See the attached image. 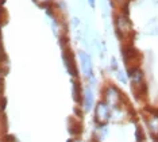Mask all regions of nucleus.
I'll list each match as a JSON object with an SVG mask.
<instances>
[{
	"label": "nucleus",
	"instance_id": "1",
	"mask_svg": "<svg viewBox=\"0 0 158 142\" xmlns=\"http://www.w3.org/2000/svg\"><path fill=\"white\" fill-rule=\"evenodd\" d=\"M128 77V84H130L131 92L138 100H143L147 97L149 93V85H147L146 73L143 71L142 65H132V67L126 68Z\"/></svg>",
	"mask_w": 158,
	"mask_h": 142
},
{
	"label": "nucleus",
	"instance_id": "18",
	"mask_svg": "<svg viewBox=\"0 0 158 142\" xmlns=\"http://www.w3.org/2000/svg\"><path fill=\"white\" fill-rule=\"evenodd\" d=\"M135 140L136 142H145V133L141 127H136L135 129Z\"/></svg>",
	"mask_w": 158,
	"mask_h": 142
},
{
	"label": "nucleus",
	"instance_id": "6",
	"mask_svg": "<svg viewBox=\"0 0 158 142\" xmlns=\"http://www.w3.org/2000/svg\"><path fill=\"white\" fill-rule=\"evenodd\" d=\"M111 115H112V108L104 100L99 99L93 107V123L95 126L108 125L111 122Z\"/></svg>",
	"mask_w": 158,
	"mask_h": 142
},
{
	"label": "nucleus",
	"instance_id": "16",
	"mask_svg": "<svg viewBox=\"0 0 158 142\" xmlns=\"http://www.w3.org/2000/svg\"><path fill=\"white\" fill-rule=\"evenodd\" d=\"M35 3L39 6V7H42V8H52L53 6H54V0H34Z\"/></svg>",
	"mask_w": 158,
	"mask_h": 142
},
{
	"label": "nucleus",
	"instance_id": "2",
	"mask_svg": "<svg viewBox=\"0 0 158 142\" xmlns=\"http://www.w3.org/2000/svg\"><path fill=\"white\" fill-rule=\"evenodd\" d=\"M100 99L104 100L111 108H116L128 103L124 92L118 84L112 81H106L100 89Z\"/></svg>",
	"mask_w": 158,
	"mask_h": 142
},
{
	"label": "nucleus",
	"instance_id": "11",
	"mask_svg": "<svg viewBox=\"0 0 158 142\" xmlns=\"http://www.w3.org/2000/svg\"><path fill=\"white\" fill-rule=\"evenodd\" d=\"M68 130H69L70 136H73L76 138V137L80 136L81 131H82V123L74 116V118L69 119V122H68Z\"/></svg>",
	"mask_w": 158,
	"mask_h": 142
},
{
	"label": "nucleus",
	"instance_id": "15",
	"mask_svg": "<svg viewBox=\"0 0 158 142\" xmlns=\"http://www.w3.org/2000/svg\"><path fill=\"white\" fill-rule=\"evenodd\" d=\"M8 129V123H7V118L4 111H0V137H4Z\"/></svg>",
	"mask_w": 158,
	"mask_h": 142
},
{
	"label": "nucleus",
	"instance_id": "4",
	"mask_svg": "<svg viewBox=\"0 0 158 142\" xmlns=\"http://www.w3.org/2000/svg\"><path fill=\"white\" fill-rule=\"evenodd\" d=\"M77 60H78V69H80V76L85 81V84L92 87L93 89L98 85V79H96L95 68H93V60L88 50H78L77 52Z\"/></svg>",
	"mask_w": 158,
	"mask_h": 142
},
{
	"label": "nucleus",
	"instance_id": "17",
	"mask_svg": "<svg viewBox=\"0 0 158 142\" xmlns=\"http://www.w3.org/2000/svg\"><path fill=\"white\" fill-rule=\"evenodd\" d=\"M119 68L120 67H119V61H118V58L116 57H111L110 58V64H108V69L114 73V72H116Z\"/></svg>",
	"mask_w": 158,
	"mask_h": 142
},
{
	"label": "nucleus",
	"instance_id": "3",
	"mask_svg": "<svg viewBox=\"0 0 158 142\" xmlns=\"http://www.w3.org/2000/svg\"><path fill=\"white\" fill-rule=\"evenodd\" d=\"M114 28H115V34L122 41V43L131 42L132 37H134V27H132L128 12H126V11H115Z\"/></svg>",
	"mask_w": 158,
	"mask_h": 142
},
{
	"label": "nucleus",
	"instance_id": "12",
	"mask_svg": "<svg viewBox=\"0 0 158 142\" xmlns=\"http://www.w3.org/2000/svg\"><path fill=\"white\" fill-rule=\"evenodd\" d=\"M108 133H110L108 125L95 126V130H93V140H95L96 142H102L108 137Z\"/></svg>",
	"mask_w": 158,
	"mask_h": 142
},
{
	"label": "nucleus",
	"instance_id": "5",
	"mask_svg": "<svg viewBox=\"0 0 158 142\" xmlns=\"http://www.w3.org/2000/svg\"><path fill=\"white\" fill-rule=\"evenodd\" d=\"M61 57H62V64L65 67L68 75L72 79H80V69L76 62V57H74L73 50L70 49V46H62L61 47Z\"/></svg>",
	"mask_w": 158,
	"mask_h": 142
},
{
	"label": "nucleus",
	"instance_id": "9",
	"mask_svg": "<svg viewBox=\"0 0 158 142\" xmlns=\"http://www.w3.org/2000/svg\"><path fill=\"white\" fill-rule=\"evenodd\" d=\"M132 114L134 112L131 111V105L130 103L120 105V107L112 108V115H111V122L116 123V125H122V123L130 121L132 118Z\"/></svg>",
	"mask_w": 158,
	"mask_h": 142
},
{
	"label": "nucleus",
	"instance_id": "7",
	"mask_svg": "<svg viewBox=\"0 0 158 142\" xmlns=\"http://www.w3.org/2000/svg\"><path fill=\"white\" fill-rule=\"evenodd\" d=\"M145 126L153 141L158 142V107H147L145 111Z\"/></svg>",
	"mask_w": 158,
	"mask_h": 142
},
{
	"label": "nucleus",
	"instance_id": "14",
	"mask_svg": "<svg viewBox=\"0 0 158 142\" xmlns=\"http://www.w3.org/2000/svg\"><path fill=\"white\" fill-rule=\"evenodd\" d=\"M114 75H115V77H116L118 80V83L122 85H127L128 84V77H127V72L123 71V69H118L116 72H114Z\"/></svg>",
	"mask_w": 158,
	"mask_h": 142
},
{
	"label": "nucleus",
	"instance_id": "19",
	"mask_svg": "<svg viewBox=\"0 0 158 142\" xmlns=\"http://www.w3.org/2000/svg\"><path fill=\"white\" fill-rule=\"evenodd\" d=\"M88 2V4L92 7V8H95V6H96V0H87Z\"/></svg>",
	"mask_w": 158,
	"mask_h": 142
},
{
	"label": "nucleus",
	"instance_id": "10",
	"mask_svg": "<svg viewBox=\"0 0 158 142\" xmlns=\"http://www.w3.org/2000/svg\"><path fill=\"white\" fill-rule=\"evenodd\" d=\"M82 88H84V84L81 83L80 79H72V97H73L76 105H80L81 96H82Z\"/></svg>",
	"mask_w": 158,
	"mask_h": 142
},
{
	"label": "nucleus",
	"instance_id": "13",
	"mask_svg": "<svg viewBox=\"0 0 158 142\" xmlns=\"http://www.w3.org/2000/svg\"><path fill=\"white\" fill-rule=\"evenodd\" d=\"M111 6L115 8V11H126L128 12V6L131 0H110Z\"/></svg>",
	"mask_w": 158,
	"mask_h": 142
},
{
	"label": "nucleus",
	"instance_id": "8",
	"mask_svg": "<svg viewBox=\"0 0 158 142\" xmlns=\"http://www.w3.org/2000/svg\"><path fill=\"white\" fill-rule=\"evenodd\" d=\"M96 104L95 100V89L92 87H89L85 84L84 88H82V96H81V101L78 107L81 108V111L84 114H88V112L93 111V107Z\"/></svg>",
	"mask_w": 158,
	"mask_h": 142
}]
</instances>
